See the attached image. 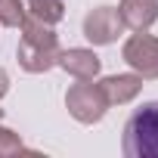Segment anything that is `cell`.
Listing matches in <instances>:
<instances>
[{
	"instance_id": "obj_10",
	"label": "cell",
	"mask_w": 158,
	"mask_h": 158,
	"mask_svg": "<svg viewBox=\"0 0 158 158\" xmlns=\"http://www.w3.org/2000/svg\"><path fill=\"white\" fill-rule=\"evenodd\" d=\"M28 10H25V0H0V25L6 28H19L25 22Z\"/></svg>"
},
{
	"instance_id": "obj_11",
	"label": "cell",
	"mask_w": 158,
	"mask_h": 158,
	"mask_svg": "<svg viewBox=\"0 0 158 158\" xmlns=\"http://www.w3.org/2000/svg\"><path fill=\"white\" fill-rule=\"evenodd\" d=\"M25 146H22V136L16 133V130H10V127H3L0 124V158H10V155H16V152H22Z\"/></svg>"
},
{
	"instance_id": "obj_7",
	"label": "cell",
	"mask_w": 158,
	"mask_h": 158,
	"mask_svg": "<svg viewBox=\"0 0 158 158\" xmlns=\"http://www.w3.org/2000/svg\"><path fill=\"white\" fill-rule=\"evenodd\" d=\"M99 87H102V93H106V99H109V109H112V106H127V102H133V99L139 96L143 77H139L136 71L109 74V77L99 81Z\"/></svg>"
},
{
	"instance_id": "obj_9",
	"label": "cell",
	"mask_w": 158,
	"mask_h": 158,
	"mask_svg": "<svg viewBox=\"0 0 158 158\" xmlns=\"http://www.w3.org/2000/svg\"><path fill=\"white\" fill-rule=\"evenodd\" d=\"M25 10L28 16L47 22V25H56L65 19V6H62V0H25Z\"/></svg>"
},
{
	"instance_id": "obj_5",
	"label": "cell",
	"mask_w": 158,
	"mask_h": 158,
	"mask_svg": "<svg viewBox=\"0 0 158 158\" xmlns=\"http://www.w3.org/2000/svg\"><path fill=\"white\" fill-rule=\"evenodd\" d=\"M84 37L93 47H109L124 34V22L118 16V6H96L84 16Z\"/></svg>"
},
{
	"instance_id": "obj_8",
	"label": "cell",
	"mask_w": 158,
	"mask_h": 158,
	"mask_svg": "<svg viewBox=\"0 0 158 158\" xmlns=\"http://www.w3.org/2000/svg\"><path fill=\"white\" fill-rule=\"evenodd\" d=\"M118 16L130 31H149L158 22V0H121Z\"/></svg>"
},
{
	"instance_id": "obj_2",
	"label": "cell",
	"mask_w": 158,
	"mask_h": 158,
	"mask_svg": "<svg viewBox=\"0 0 158 158\" xmlns=\"http://www.w3.org/2000/svg\"><path fill=\"white\" fill-rule=\"evenodd\" d=\"M121 152L127 158H158V99L143 102L124 121Z\"/></svg>"
},
{
	"instance_id": "obj_3",
	"label": "cell",
	"mask_w": 158,
	"mask_h": 158,
	"mask_svg": "<svg viewBox=\"0 0 158 158\" xmlns=\"http://www.w3.org/2000/svg\"><path fill=\"white\" fill-rule=\"evenodd\" d=\"M65 109H68V115L74 121H81V124H99L106 118V112H109V99H106L99 84L77 81L65 93Z\"/></svg>"
},
{
	"instance_id": "obj_6",
	"label": "cell",
	"mask_w": 158,
	"mask_h": 158,
	"mask_svg": "<svg viewBox=\"0 0 158 158\" xmlns=\"http://www.w3.org/2000/svg\"><path fill=\"white\" fill-rule=\"evenodd\" d=\"M59 68L65 74L77 77V81H93L102 71V59L87 47H68V50L59 53Z\"/></svg>"
},
{
	"instance_id": "obj_4",
	"label": "cell",
	"mask_w": 158,
	"mask_h": 158,
	"mask_svg": "<svg viewBox=\"0 0 158 158\" xmlns=\"http://www.w3.org/2000/svg\"><path fill=\"white\" fill-rule=\"evenodd\" d=\"M121 59L143 81H158V37L155 34H146V31L130 34L121 47Z\"/></svg>"
},
{
	"instance_id": "obj_1",
	"label": "cell",
	"mask_w": 158,
	"mask_h": 158,
	"mask_svg": "<svg viewBox=\"0 0 158 158\" xmlns=\"http://www.w3.org/2000/svg\"><path fill=\"white\" fill-rule=\"evenodd\" d=\"M19 28H22V37H19V47H16L19 65L28 74H44V71L56 68L62 47H59V37H56L53 25H47L34 16H25V22Z\"/></svg>"
},
{
	"instance_id": "obj_12",
	"label": "cell",
	"mask_w": 158,
	"mask_h": 158,
	"mask_svg": "<svg viewBox=\"0 0 158 158\" xmlns=\"http://www.w3.org/2000/svg\"><path fill=\"white\" fill-rule=\"evenodd\" d=\"M6 93H10V74H6V68H0V99Z\"/></svg>"
}]
</instances>
